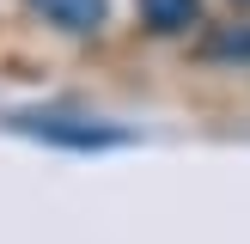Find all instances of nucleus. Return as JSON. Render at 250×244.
Wrapping results in <instances>:
<instances>
[{
    "instance_id": "2",
    "label": "nucleus",
    "mask_w": 250,
    "mask_h": 244,
    "mask_svg": "<svg viewBox=\"0 0 250 244\" xmlns=\"http://www.w3.org/2000/svg\"><path fill=\"white\" fill-rule=\"evenodd\" d=\"M24 6L67 37H98L110 24V0H24Z\"/></svg>"
},
{
    "instance_id": "3",
    "label": "nucleus",
    "mask_w": 250,
    "mask_h": 244,
    "mask_svg": "<svg viewBox=\"0 0 250 244\" xmlns=\"http://www.w3.org/2000/svg\"><path fill=\"white\" fill-rule=\"evenodd\" d=\"M134 6L153 37H189L202 24V0H134Z\"/></svg>"
},
{
    "instance_id": "1",
    "label": "nucleus",
    "mask_w": 250,
    "mask_h": 244,
    "mask_svg": "<svg viewBox=\"0 0 250 244\" xmlns=\"http://www.w3.org/2000/svg\"><path fill=\"white\" fill-rule=\"evenodd\" d=\"M12 128L31 134V141H49V146H67V153H98V146H122L128 134L104 116H85V110H12Z\"/></svg>"
},
{
    "instance_id": "4",
    "label": "nucleus",
    "mask_w": 250,
    "mask_h": 244,
    "mask_svg": "<svg viewBox=\"0 0 250 244\" xmlns=\"http://www.w3.org/2000/svg\"><path fill=\"white\" fill-rule=\"evenodd\" d=\"M208 55H214V61H250V24H238V31H220V37H208Z\"/></svg>"
},
{
    "instance_id": "5",
    "label": "nucleus",
    "mask_w": 250,
    "mask_h": 244,
    "mask_svg": "<svg viewBox=\"0 0 250 244\" xmlns=\"http://www.w3.org/2000/svg\"><path fill=\"white\" fill-rule=\"evenodd\" d=\"M244 6H250V0H244Z\"/></svg>"
}]
</instances>
